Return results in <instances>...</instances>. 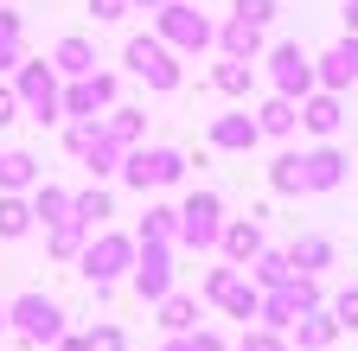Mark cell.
Listing matches in <instances>:
<instances>
[{"label":"cell","instance_id":"obj_1","mask_svg":"<svg viewBox=\"0 0 358 351\" xmlns=\"http://www.w3.org/2000/svg\"><path fill=\"white\" fill-rule=\"evenodd\" d=\"M115 179L128 186V192H166V186H179V179H186V154H179V147H166V141H141V147H128L122 154V172H115Z\"/></svg>","mask_w":358,"mask_h":351},{"label":"cell","instance_id":"obj_2","mask_svg":"<svg viewBox=\"0 0 358 351\" xmlns=\"http://www.w3.org/2000/svg\"><path fill=\"white\" fill-rule=\"evenodd\" d=\"M154 38H160L173 58H199V52L217 45V26L192 7V0H166V7L154 13Z\"/></svg>","mask_w":358,"mask_h":351},{"label":"cell","instance_id":"obj_3","mask_svg":"<svg viewBox=\"0 0 358 351\" xmlns=\"http://www.w3.org/2000/svg\"><path fill=\"white\" fill-rule=\"evenodd\" d=\"M320 306H327L320 281H313V275H294L288 287H268V294H262V306H256V326H268V332H294V320L320 313Z\"/></svg>","mask_w":358,"mask_h":351},{"label":"cell","instance_id":"obj_4","mask_svg":"<svg viewBox=\"0 0 358 351\" xmlns=\"http://www.w3.org/2000/svg\"><path fill=\"white\" fill-rule=\"evenodd\" d=\"M128 269H134V237H122V230H96L77 255V275L90 287H115V281H128Z\"/></svg>","mask_w":358,"mask_h":351},{"label":"cell","instance_id":"obj_5","mask_svg":"<svg viewBox=\"0 0 358 351\" xmlns=\"http://www.w3.org/2000/svg\"><path fill=\"white\" fill-rule=\"evenodd\" d=\"M7 326L20 332V345H58V338L71 332V326H64V306H58L52 294H38V287L7 300Z\"/></svg>","mask_w":358,"mask_h":351},{"label":"cell","instance_id":"obj_6","mask_svg":"<svg viewBox=\"0 0 358 351\" xmlns=\"http://www.w3.org/2000/svg\"><path fill=\"white\" fill-rule=\"evenodd\" d=\"M58 70L45 64V58H26L20 70H13V96H20V115H32L38 128H52V121H64V109H58Z\"/></svg>","mask_w":358,"mask_h":351},{"label":"cell","instance_id":"obj_7","mask_svg":"<svg viewBox=\"0 0 358 351\" xmlns=\"http://www.w3.org/2000/svg\"><path fill=\"white\" fill-rule=\"evenodd\" d=\"M122 64H128L134 77H141V83H148L154 96H173L179 83H186V70H179V58H173V52L160 45L154 32H141V38H128V45H122Z\"/></svg>","mask_w":358,"mask_h":351},{"label":"cell","instance_id":"obj_8","mask_svg":"<svg viewBox=\"0 0 358 351\" xmlns=\"http://www.w3.org/2000/svg\"><path fill=\"white\" fill-rule=\"evenodd\" d=\"M217 230H224V198L211 186L186 192V204H179V237L173 249H217Z\"/></svg>","mask_w":358,"mask_h":351},{"label":"cell","instance_id":"obj_9","mask_svg":"<svg viewBox=\"0 0 358 351\" xmlns=\"http://www.w3.org/2000/svg\"><path fill=\"white\" fill-rule=\"evenodd\" d=\"M205 300L217 306L224 320H243V326H256L262 287H250V275H243V269H231V262H217V269L205 275Z\"/></svg>","mask_w":358,"mask_h":351},{"label":"cell","instance_id":"obj_10","mask_svg":"<svg viewBox=\"0 0 358 351\" xmlns=\"http://www.w3.org/2000/svg\"><path fill=\"white\" fill-rule=\"evenodd\" d=\"M268 64V96H288V103H301V96H313L320 83H313V58L294 45V38H282L275 52L262 58Z\"/></svg>","mask_w":358,"mask_h":351},{"label":"cell","instance_id":"obj_11","mask_svg":"<svg viewBox=\"0 0 358 351\" xmlns=\"http://www.w3.org/2000/svg\"><path fill=\"white\" fill-rule=\"evenodd\" d=\"M128 287L134 300L160 306L173 294V243H134V269H128Z\"/></svg>","mask_w":358,"mask_h":351},{"label":"cell","instance_id":"obj_12","mask_svg":"<svg viewBox=\"0 0 358 351\" xmlns=\"http://www.w3.org/2000/svg\"><path fill=\"white\" fill-rule=\"evenodd\" d=\"M115 96H122V83L109 70H90L58 90V109H64V121H96V109H115Z\"/></svg>","mask_w":358,"mask_h":351},{"label":"cell","instance_id":"obj_13","mask_svg":"<svg viewBox=\"0 0 358 351\" xmlns=\"http://www.w3.org/2000/svg\"><path fill=\"white\" fill-rule=\"evenodd\" d=\"M345 179H352V160L333 141H320V147L301 154V192H339Z\"/></svg>","mask_w":358,"mask_h":351},{"label":"cell","instance_id":"obj_14","mask_svg":"<svg viewBox=\"0 0 358 351\" xmlns=\"http://www.w3.org/2000/svg\"><path fill=\"white\" fill-rule=\"evenodd\" d=\"M313 83H320V90H333V96H345L352 83H358V38L345 32L333 52H320L313 58Z\"/></svg>","mask_w":358,"mask_h":351},{"label":"cell","instance_id":"obj_15","mask_svg":"<svg viewBox=\"0 0 358 351\" xmlns=\"http://www.w3.org/2000/svg\"><path fill=\"white\" fill-rule=\"evenodd\" d=\"M262 249H268V243H262V224H256V217H224V230H217V255L231 262V269H250Z\"/></svg>","mask_w":358,"mask_h":351},{"label":"cell","instance_id":"obj_16","mask_svg":"<svg viewBox=\"0 0 358 351\" xmlns=\"http://www.w3.org/2000/svg\"><path fill=\"white\" fill-rule=\"evenodd\" d=\"M301 128L313 141H333L339 128H345V103L333 96V90H313V96H301Z\"/></svg>","mask_w":358,"mask_h":351},{"label":"cell","instance_id":"obj_17","mask_svg":"<svg viewBox=\"0 0 358 351\" xmlns=\"http://www.w3.org/2000/svg\"><path fill=\"white\" fill-rule=\"evenodd\" d=\"M205 141H211L217 154H250V147L262 141V128H256V115H211Z\"/></svg>","mask_w":358,"mask_h":351},{"label":"cell","instance_id":"obj_18","mask_svg":"<svg viewBox=\"0 0 358 351\" xmlns=\"http://www.w3.org/2000/svg\"><path fill=\"white\" fill-rule=\"evenodd\" d=\"M45 64L58 70V83H77V77L96 70V45H90L83 32H71V38H58V45H52V58H45Z\"/></svg>","mask_w":358,"mask_h":351},{"label":"cell","instance_id":"obj_19","mask_svg":"<svg viewBox=\"0 0 358 351\" xmlns=\"http://www.w3.org/2000/svg\"><path fill=\"white\" fill-rule=\"evenodd\" d=\"M333 237H320V230H307V237H294L288 243V269L294 275H313V281H320V269H333Z\"/></svg>","mask_w":358,"mask_h":351},{"label":"cell","instance_id":"obj_20","mask_svg":"<svg viewBox=\"0 0 358 351\" xmlns=\"http://www.w3.org/2000/svg\"><path fill=\"white\" fill-rule=\"evenodd\" d=\"M109 217H115V198H109L103 186H83V192H71V224H83L90 237H96V230H109Z\"/></svg>","mask_w":358,"mask_h":351},{"label":"cell","instance_id":"obj_21","mask_svg":"<svg viewBox=\"0 0 358 351\" xmlns=\"http://www.w3.org/2000/svg\"><path fill=\"white\" fill-rule=\"evenodd\" d=\"M217 52L256 64V58H262V26H250V20H224V26H217Z\"/></svg>","mask_w":358,"mask_h":351},{"label":"cell","instance_id":"obj_22","mask_svg":"<svg viewBox=\"0 0 358 351\" xmlns=\"http://www.w3.org/2000/svg\"><path fill=\"white\" fill-rule=\"evenodd\" d=\"M38 186V154L32 147H7V154H0V192H32Z\"/></svg>","mask_w":358,"mask_h":351},{"label":"cell","instance_id":"obj_23","mask_svg":"<svg viewBox=\"0 0 358 351\" xmlns=\"http://www.w3.org/2000/svg\"><path fill=\"white\" fill-rule=\"evenodd\" d=\"M333 338H339V326L327 320V306H320V313L294 320V332H288V351H333Z\"/></svg>","mask_w":358,"mask_h":351},{"label":"cell","instance_id":"obj_24","mask_svg":"<svg viewBox=\"0 0 358 351\" xmlns=\"http://www.w3.org/2000/svg\"><path fill=\"white\" fill-rule=\"evenodd\" d=\"M26 204H32V224H64V217H71V192L52 186V179H38L26 192Z\"/></svg>","mask_w":358,"mask_h":351},{"label":"cell","instance_id":"obj_25","mask_svg":"<svg viewBox=\"0 0 358 351\" xmlns=\"http://www.w3.org/2000/svg\"><path fill=\"white\" fill-rule=\"evenodd\" d=\"M154 313H160V332H166V338H173V332H192V326H199V294H179V287H173Z\"/></svg>","mask_w":358,"mask_h":351},{"label":"cell","instance_id":"obj_26","mask_svg":"<svg viewBox=\"0 0 358 351\" xmlns=\"http://www.w3.org/2000/svg\"><path fill=\"white\" fill-rule=\"evenodd\" d=\"M243 275H250V287H262V294H268V287H288V281H294V269H288V249H262Z\"/></svg>","mask_w":358,"mask_h":351},{"label":"cell","instance_id":"obj_27","mask_svg":"<svg viewBox=\"0 0 358 351\" xmlns=\"http://www.w3.org/2000/svg\"><path fill=\"white\" fill-rule=\"evenodd\" d=\"M256 128H262V135H275V141H288L294 128H301V103H288V96H268V103L256 109Z\"/></svg>","mask_w":358,"mask_h":351},{"label":"cell","instance_id":"obj_28","mask_svg":"<svg viewBox=\"0 0 358 351\" xmlns=\"http://www.w3.org/2000/svg\"><path fill=\"white\" fill-rule=\"evenodd\" d=\"M103 135H109V141H122V147H141V141H148V115L115 103V109L103 115Z\"/></svg>","mask_w":358,"mask_h":351},{"label":"cell","instance_id":"obj_29","mask_svg":"<svg viewBox=\"0 0 358 351\" xmlns=\"http://www.w3.org/2000/svg\"><path fill=\"white\" fill-rule=\"evenodd\" d=\"M173 237H179V204H148L134 243H173Z\"/></svg>","mask_w":358,"mask_h":351},{"label":"cell","instance_id":"obj_30","mask_svg":"<svg viewBox=\"0 0 358 351\" xmlns=\"http://www.w3.org/2000/svg\"><path fill=\"white\" fill-rule=\"evenodd\" d=\"M20 64H26V26L20 13L0 7V70H20Z\"/></svg>","mask_w":358,"mask_h":351},{"label":"cell","instance_id":"obj_31","mask_svg":"<svg viewBox=\"0 0 358 351\" xmlns=\"http://www.w3.org/2000/svg\"><path fill=\"white\" fill-rule=\"evenodd\" d=\"M83 243H90V230H83V224H71V217H64V224H45V249H52L58 262H77V255H83Z\"/></svg>","mask_w":358,"mask_h":351},{"label":"cell","instance_id":"obj_32","mask_svg":"<svg viewBox=\"0 0 358 351\" xmlns=\"http://www.w3.org/2000/svg\"><path fill=\"white\" fill-rule=\"evenodd\" d=\"M32 230V204L20 192H0V243H20Z\"/></svg>","mask_w":358,"mask_h":351},{"label":"cell","instance_id":"obj_33","mask_svg":"<svg viewBox=\"0 0 358 351\" xmlns=\"http://www.w3.org/2000/svg\"><path fill=\"white\" fill-rule=\"evenodd\" d=\"M122 154H128V147L103 135L96 147H90V154H83V166H90V179H96V186H103V179H115V172H122Z\"/></svg>","mask_w":358,"mask_h":351},{"label":"cell","instance_id":"obj_34","mask_svg":"<svg viewBox=\"0 0 358 351\" xmlns=\"http://www.w3.org/2000/svg\"><path fill=\"white\" fill-rule=\"evenodd\" d=\"M211 83L224 96H250V83H256V64H243V58H224L217 70H211Z\"/></svg>","mask_w":358,"mask_h":351},{"label":"cell","instance_id":"obj_35","mask_svg":"<svg viewBox=\"0 0 358 351\" xmlns=\"http://www.w3.org/2000/svg\"><path fill=\"white\" fill-rule=\"evenodd\" d=\"M268 192L301 198V154H275V160H268Z\"/></svg>","mask_w":358,"mask_h":351},{"label":"cell","instance_id":"obj_36","mask_svg":"<svg viewBox=\"0 0 358 351\" xmlns=\"http://www.w3.org/2000/svg\"><path fill=\"white\" fill-rule=\"evenodd\" d=\"M96 141H103V115H96V121H64V154H71V160H83Z\"/></svg>","mask_w":358,"mask_h":351},{"label":"cell","instance_id":"obj_37","mask_svg":"<svg viewBox=\"0 0 358 351\" xmlns=\"http://www.w3.org/2000/svg\"><path fill=\"white\" fill-rule=\"evenodd\" d=\"M83 351H128V332L115 320H96V326L83 332Z\"/></svg>","mask_w":358,"mask_h":351},{"label":"cell","instance_id":"obj_38","mask_svg":"<svg viewBox=\"0 0 358 351\" xmlns=\"http://www.w3.org/2000/svg\"><path fill=\"white\" fill-rule=\"evenodd\" d=\"M327 320H333L339 332H358V287H345V294L327 300Z\"/></svg>","mask_w":358,"mask_h":351},{"label":"cell","instance_id":"obj_39","mask_svg":"<svg viewBox=\"0 0 358 351\" xmlns=\"http://www.w3.org/2000/svg\"><path fill=\"white\" fill-rule=\"evenodd\" d=\"M237 351H288V332H268V326H243Z\"/></svg>","mask_w":358,"mask_h":351},{"label":"cell","instance_id":"obj_40","mask_svg":"<svg viewBox=\"0 0 358 351\" xmlns=\"http://www.w3.org/2000/svg\"><path fill=\"white\" fill-rule=\"evenodd\" d=\"M231 20H250V26H268V20H275V0H237V7H231Z\"/></svg>","mask_w":358,"mask_h":351},{"label":"cell","instance_id":"obj_41","mask_svg":"<svg viewBox=\"0 0 358 351\" xmlns=\"http://www.w3.org/2000/svg\"><path fill=\"white\" fill-rule=\"evenodd\" d=\"M186 345H192V351H231V345H224V332H211V326H192Z\"/></svg>","mask_w":358,"mask_h":351},{"label":"cell","instance_id":"obj_42","mask_svg":"<svg viewBox=\"0 0 358 351\" xmlns=\"http://www.w3.org/2000/svg\"><path fill=\"white\" fill-rule=\"evenodd\" d=\"M20 121V96H13V83H0V128H13Z\"/></svg>","mask_w":358,"mask_h":351},{"label":"cell","instance_id":"obj_43","mask_svg":"<svg viewBox=\"0 0 358 351\" xmlns=\"http://www.w3.org/2000/svg\"><path fill=\"white\" fill-rule=\"evenodd\" d=\"M90 13L109 26V20H122V13H128V0H90Z\"/></svg>","mask_w":358,"mask_h":351},{"label":"cell","instance_id":"obj_44","mask_svg":"<svg viewBox=\"0 0 358 351\" xmlns=\"http://www.w3.org/2000/svg\"><path fill=\"white\" fill-rule=\"evenodd\" d=\"M52 351H83V332H64V338H58Z\"/></svg>","mask_w":358,"mask_h":351},{"label":"cell","instance_id":"obj_45","mask_svg":"<svg viewBox=\"0 0 358 351\" xmlns=\"http://www.w3.org/2000/svg\"><path fill=\"white\" fill-rule=\"evenodd\" d=\"M345 32L358 38V0H345Z\"/></svg>","mask_w":358,"mask_h":351},{"label":"cell","instance_id":"obj_46","mask_svg":"<svg viewBox=\"0 0 358 351\" xmlns=\"http://www.w3.org/2000/svg\"><path fill=\"white\" fill-rule=\"evenodd\" d=\"M160 351H192V345H186V332H173V338H166Z\"/></svg>","mask_w":358,"mask_h":351},{"label":"cell","instance_id":"obj_47","mask_svg":"<svg viewBox=\"0 0 358 351\" xmlns=\"http://www.w3.org/2000/svg\"><path fill=\"white\" fill-rule=\"evenodd\" d=\"M128 7H141V13H160V7H166V0H128Z\"/></svg>","mask_w":358,"mask_h":351},{"label":"cell","instance_id":"obj_48","mask_svg":"<svg viewBox=\"0 0 358 351\" xmlns=\"http://www.w3.org/2000/svg\"><path fill=\"white\" fill-rule=\"evenodd\" d=\"M0 332H7V300H0Z\"/></svg>","mask_w":358,"mask_h":351}]
</instances>
